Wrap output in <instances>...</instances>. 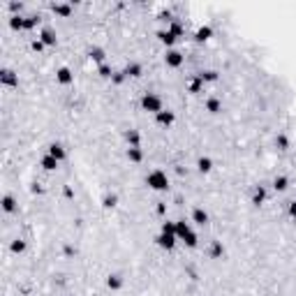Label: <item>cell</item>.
<instances>
[{
	"label": "cell",
	"mask_w": 296,
	"mask_h": 296,
	"mask_svg": "<svg viewBox=\"0 0 296 296\" xmlns=\"http://www.w3.org/2000/svg\"><path fill=\"white\" fill-rule=\"evenodd\" d=\"M0 86L2 88H19V74L9 67L0 70Z\"/></svg>",
	"instance_id": "ba28073f"
},
{
	"label": "cell",
	"mask_w": 296,
	"mask_h": 296,
	"mask_svg": "<svg viewBox=\"0 0 296 296\" xmlns=\"http://www.w3.org/2000/svg\"><path fill=\"white\" fill-rule=\"evenodd\" d=\"M100 204H102L105 211H113L118 206V194H116V192H105V194L100 197Z\"/></svg>",
	"instance_id": "7402d4cb"
},
{
	"label": "cell",
	"mask_w": 296,
	"mask_h": 296,
	"mask_svg": "<svg viewBox=\"0 0 296 296\" xmlns=\"http://www.w3.org/2000/svg\"><path fill=\"white\" fill-rule=\"evenodd\" d=\"M97 74H100L102 79H111L113 77V70L105 63V65H100V67H97Z\"/></svg>",
	"instance_id": "d590c367"
},
{
	"label": "cell",
	"mask_w": 296,
	"mask_h": 296,
	"mask_svg": "<svg viewBox=\"0 0 296 296\" xmlns=\"http://www.w3.org/2000/svg\"><path fill=\"white\" fill-rule=\"evenodd\" d=\"M209 257L211 259H222L225 257V245H222V241H213L209 245Z\"/></svg>",
	"instance_id": "d4e9b609"
},
{
	"label": "cell",
	"mask_w": 296,
	"mask_h": 296,
	"mask_svg": "<svg viewBox=\"0 0 296 296\" xmlns=\"http://www.w3.org/2000/svg\"><path fill=\"white\" fill-rule=\"evenodd\" d=\"M155 245L160 248V250H165V253H171L176 245H178V238H176V234H160L155 236Z\"/></svg>",
	"instance_id": "5b68a950"
},
{
	"label": "cell",
	"mask_w": 296,
	"mask_h": 296,
	"mask_svg": "<svg viewBox=\"0 0 296 296\" xmlns=\"http://www.w3.org/2000/svg\"><path fill=\"white\" fill-rule=\"evenodd\" d=\"M211 37H213V28H211L209 23H201V26L194 30V42L204 44V42H209Z\"/></svg>",
	"instance_id": "ac0fdd59"
},
{
	"label": "cell",
	"mask_w": 296,
	"mask_h": 296,
	"mask_svg": "<svg viewBox=\"0 0 296 296\" xmlns=\"http://www.w3.org/2000/svg\"><path fill=\"white\" fill-rule=\"evenodd\" d=\"M51 12L56 14V17L70 19L72 12H74V7H72V5H67V2H53V5H51Z\"/></svg>",
	"instance_id": "44dd1931"
},
{
	"label": "cell",
	"mask_w": 296,
	"mask_h": 296,
	"mask_svg": "<svg viewBox=\"0 0 296 296\" xmlns=\"http://www.w3.org/2000/svg\"><path fill=\"white\" fill-rule=\"evenodd\" d=\"M0 204H2V211L5 213H14L19 209V201L14 199V194H2V201Z\"/></svg>",
	"instance_id": "4316f807"
},
{
	"label": "cell",
	"mask_w": 296,
	"mask_h": 296,
	"mask_svg": "<svg viewBox=\"0 0 296 296\" xmlns=\"http://www.w3.org/2000/svg\"><path fill=\"white\" fill-rule=\"evenodd\" d=\"M204 106H206V111L209 113H220L222 111V100L218 95H209L204 100Z\"/></svg>",
	"instance_id": "603a6c76"
},
{
	"label": "cell",
	"mask_w": 296,
	"mask_h": 296,
	"mask_svg": "<svg viewBox=\"0 0 296 296\" xmlns=\"http://www.w3.org/2000/svg\"><path fill=\"white\" fill-rule=\"evenodd\" d=\"M46 153H49L51 157H56L61 165L65 162V160H67V150H65V146H63L61 141H51V144L46 146Z\"/></svg>",
	"instance_id": "7c38bea8"
},
{
	"label": "cell",
	"mask_w": 296,
	"mask_h": 296,
	"mask_svg": "<svg viewBox=\"0 0 296 296\" xmlns=\"http://www.w3.org/2000/svg\"><path fill=\"white\" fill-rule=\"evenodd\" d=\"M105 285H106V289L109 292H121L123 289V285H125V278H123V273H109L106 275V280H105Z\"/></svg>",
	"instance_id": "4fadbf2b"
},
{
	"label": "cell",
	"mask_w": 296,
	"mask_h": 296,
	"mask_svg": "<svg viewBox=\"0 0 296 296\" xmlns=\"http://www.w3.org/2000/svg\"><path fill=\"white\" fill-rule=\"evenodd\" d=\"M56 84H58V86H72V84H74V72H72L67 65H61V67L56 70Z\"/></svg>",
	"instance_id": "9c48e42d"
},
{
	"label": "cell",
	"mask_w": 296,
	"mask_h": 296,
	"mask_svg": "<svg viewBox=\"0 0 296 296\" xmlns=\"http://www.w3.org/2000/svg\"><path fill=\"white\" fill-rule=\"evenodd\" d=\"M165 211H167V204H157V213H160V215H162Z\"/></svg>",
	"instance_id": "ab89813d"
},
{
	"label": "cell",
	"mask_w": 296,
	"mask_h": 296,
	"mask_svg": "<svg viewBox=\"0 0 296 296\" xmlns=\"http://www.w3.org/2000/svg\"><path fill=\"white\" fill-rule=\"evenodd\" d=\"M26 250H28V243L23 238H14V241L9 243V253L12 254H26Z\"/></svg>",
	"instance_id": "f546056e"
},
{
	"label": "cell",
	"mask_w": 296,
	"mask_h": 296,
	"mask_svg": "<svg viewBox=\"0 0 296 296\" xmlns=\"http://www.w3.org/2000/svg\"><path fill=\"white\" fill-rule=\"evenodd\" d=\"M155 123H157V127L169 130V127L176 123V111H171V109H162V111L155 116Z\"/></svg>",
	"instance_id": "8fae6325"
},
{
	"label": "cell",
	"mask_w": 296,
	"mask_h": 296,
	"mask_svg": "<svg viewBox=\"0 0 296 296\" xmlns=\"http://www.w3.org/2000/svg\"><path fill=\"white\" fill-rule=\"evenodd\" d=\"M42 19L40 17H28L23 19V30H33V28H37V23H40Z\"/></svg>",
	"instance_id": "836d02e7"
},
{
	"label": "cell",
	"mask_w": 296,
	"mask_h": 296,
	"mask_svg": "<svg viewBox=\"0 0 296 296\" xmlns=\"http://www.w3.org/2000/svg\"><path fill=\"white\" fill-rule=\"evenodd\" d=\"M204 86H206V84H204V81H201L197 74H192V77L188 79V86H185V90H188V93H192V95H199V93H204Z\"/></svg>",
	"instance_id": "d6986e66"
},
{
	"label": "cell",
	"mask_w": 296,
	"mask_h": 296,
	"mask_svg": "<svg viewBox=\"0 0 296 296\" xmlns=\"http://www.w3.org/2000/svg\"><path fill=\"white\" fill-rule=\"evenodd\" d=\"M141 111L146 113H153V116H157V113L165 109V100L157 95V93H150V90H146L144 95H141Z\"/></svg>",
	"instance_id": "3957f363"
},
{
	"label": "cell",
	"mask_w": 296,
	"mask_h": 296,
	"mask_svg": "<svg viewBox=\"0 0 296 296\" xmlns=\"http://www.w3.org/2000/svg\"><path fill=\"white\" fill-rule=\"evenodd\" d=\"M160 232L162 234H176V222L174 220H162L160 222Z\"/></svg>",
	"instance_id": "d6a6232c"
},
{
	"label": "cell",
	"mask_w": 296,
	"mask_h": 296,
	"mask_svg": "<svg viewBox=\"0 0 296 296\" xmlns=\"http://www.w3.org/2000/svg\"><path fill=\"white\" fill-rule=\"evenodd\" d=\"M37 40H42L44 46H56L58 44V35H56V28L53 26H42L37 33Z\"/></svg>",
	"instance_id": "8992f818"
},
{
	"label": "cell",
	"mask_w": 296,
	"mask_h": 296,
	"mask_svg": "<svg viewBox=\"0 0 296 296\" xmlns=\"http://www.w3.org/2000/svg\"><path fill=\"white\" fill-rule=\"evenodd\" d=\"M190 222H192V225H197V227H206L211 222L209 211L204 209V206H194L192 213H190Z\"/></svg>",
	"instance_id": "52a82bcc"
},
{
	"label": "cell",
	"mask_w": 296,
	"mask_h": 296,
	"mask_svg": "<svg viewBox=\"0 0 296 296\" xmlns=\"http://www.w3.org/2000/svg\"><path fill=\"white\" fill-rule=\"evenodd\" d=\"M123 74L127 79H139V77H144V65L137 61H130L125 67H123Z\"/></svg>",
	"instance_id": "5bb4252c"
},
{
	"label": "cell",
	"mask_w": 296,
	"mask_h": 296,
	"mask_svg": "<svg viewBox=\"0 0 296 296\" xmlns=\"http://www.w3.org/2000/svg\"><path fill=\"white\" fill-rule=\"evenodd\" d=\"M88 58L100 67V65H105L106 63V51L102 49V46H90V49H88Z\"/></svg>",
	"instance_id": "2e32d148"
},
{
	"label": "cell",
	"mask_w": 296,
	"mask_h": 296,
	"mask_svg": "<svg viewBox=\"0 0 296 296\" xmlns=\"http://www.w3.org/2000/svg\"><path fill=\"white\" fill-rule=\"evenodd\" d=\"M169 30H171V33H174L176 37H178V40H181V37L185 35V23L183 21H181V19H174V21H171V23H169Z\"/></svg>",
	"instance_id": "4dcf8cb0"
},
{
	"label": "cell",
	"mask_w": 296,
	"mask_h": 296,
	"mask_svg": "<svg viewBox=\"0 0 296 296\" xmlns=\"http://www.w3.org/2000/svg\"><path fill=\"white\" fill-rule=\"evenodd\" d=\"M113 84H123V81H125V79H127V77H125V74H123V72H113Z\"/></svg>",
	"instance_id": "f35d334b"
},
{
	"label": "cell",
	"mask_w": 296,
	"mask_h": 296,
	"mask_svg": "<svg viewBox=\"0 0 296 296\" xmlns=\"http://www.w3.org/2000/svg\"><path fill=\"white\" fill-rule=\"evenodd\" d=\"M125 141H127V148H141L139 130H127V132H125Z\"/></svg>",
	"instance_id": "484cf974"
},
{
	"label": "cell",
	"mask_w": 296,
	"mask_h": 296,
	"mask_svg": "<svg viewBox=\"0 0 296 296\" xmlns=\"http://www.w3.org/2000/svg\"><path fill=\"white\" fill-rule=\"evenodd\" d=\"M155 35H157V40H160V42L165 44L167 49H174V44L178 42V37H176L174 33L169 30V28H160V30L155 33Z\"/></svg>",
	"instance_id": "9a60e30c"
},
{
	"label": "cell",
	"mask_w": 296,
	"mask_h": 296,
	"mask_svg": "<svg viewBox=\"0 0 296 296\" xmlns=\"http://www.w3.org/2000/svg\"><path fill=\"white\" fill-rule=\"evenodd\" d=\"M40 167H42L44 171H56L58 167H61V162L56 160V157H51L49 153H44L42 155V160H40Z\"/></svg>",
	"instance_id": "cb8c5ba5"
},
{
	"label": "cell",
	"mask_w": 296,
	"mask_h": 296,
	"mask_svg": "<svg viewBox=\"0 0 296 296\" xmlns=\"http://www.w3.org/2000/svg\"><path fill=\"white\" fill-rule=\"evenodd\" d=\"M275 146L280 148V150H289V146H292V141H289V137L287 134H275Z\"/></svg>",
	"instance_id": "1f68e13d"
},
{
	"label": "cell",
	"mask_w": 296,
	"mask_h": 296,
	"mask_svg": "<svg viewBox=\"0 0 296 296\" xmlns=\"http://www.w3.org/2000/svg\"><path fill=\"white\" fill-rule=\"evenodd\" d=\"M9 26H12V30H23V17L14 14V17L9 19Z\"/></svg>",
	"instance_id": "e575fe53"
},
{
	"label": "cell",
	"mask_w": 296,
	"mask_h": 296,
	"mask_svg": "<svg viewBox=\"0 0 296 296\" xmlns=\"http://www.w3.org/2000/svg\"><path fill=\"white\" fill-rule=\"evenodd\" d=\"M125 157L130 160L132 165H141V162H144V150H141V148H127V150H125Z\"/></svg>",
	"instance_id": "83f0119b"
},
{
	"label": "cell",
	"mask_w": 296,
	"mask_h": 296,
	"mask_svg": "<svg viewBox=\"0 0 296 296\" xmlns=\"http://www.w3.org/2000/svg\"><path fill=\"white\" fill-rule=\"evenodd\" d=\"M146 185L153 192H167L169 190V176L165 169H150L146 174Z\"/></svg>",
	"instance_id": "7a4b0ae2"
},
{
	"label": "cell",
	"mask_w": 296,
	"mask_h": 296,
	"mask_svg": "<svg viewBox=\"0 0 296 296\" xmlns=\"http://www.w3.org/2000/svg\"><path fill=\"white\" fill-rule=\"evenodd\" d=\"M287 215L296 222V199H294V201H289V204H287Z\"/></svg>",
	"instance_id": "8d00e7d4"
},
{
	"label": "cell",
	"mask_w": 296,
	"mask_h": 296,
	"mask_svg": "<svg viewBox=\"0 0 296 296\" xmlns=\"http://www.w3.org/2000/svg\"><path fill=\"white\" fill-rule=\"evenodd\" d=\"M197 77H199L204 84H218V81H220L218 70H201Z\"/></svg>",
	"instance_id": "f1b7e54d"
},
{
	"label": "cell",
	"mask_w": 296,
	"mask_h": 296,
	"mask_svg": "<svg viewBox=\"0 0 296 296\" xmlns=\"http://www.w3.org/2000/svg\"><path fill=\"white\" fill-rule=\"evenodd\" d=\"M176 238H178L181 243H185V248H190V250H194V248L199 245V234L194 232L192 222H188L185 218L176 220Z\"/></svg>",
	"instance_id": "6da1fadb"
},
{
	"label": "cell",
	"mask_w": 296,
	"mask_h": 296,
	"mask_svg": "<svg viewBox=\"0 0 296 296\" xmlns=\"http://www.w3.org/2000/svg\"><path fill=\"white\" fill-rule=\"evenodd\" d=\"M185 63V53L178 51V49H167L165 53V65L169 70H178V67H183Z\"/></svg>",
	"instance_id": "277c9868"
},
{
	"label": "cell",
	"mask_w": 296,
	"mask_h": 296,
	"mask_svg": "<svg viewBox=\"0 0 296 296\" xmlns=\"http://www.w3.org/2000/svg\"><path fill=\"white\" fill-rule=\"evenodd\" d=\"M271 185H273V190L278 192V194H282V192H287L289 190V176H285V174H278L273 181H271Z\"/></svg>",
	"instance_id": "ffe728a7"
},
{
	"label": "cell",
	"mask_w": 296,
	"mask_h": 296,
	"mask_svg": "<svg viewBox=\"0 0 296 296\" xmlns=\"http://www.w3.org/2000/svg\"><path fill=\"white\" fill-rule=\"evenodd\" d=\"M30 49H33V51H44L46 46L42 44V40H33V42H30Z\"/></svg>",
	"instance_id": "74e56055"
},
{
	"label": "cell",
	"mask_w": 296,
	"mask_h": 296,
	"mask_svg": "<svg viewBox=\"0 0 296 296\" xmlns=\"http://www.w3.org/2000/svg\"><path fill=\"white\" fill-rule=\"evenodd\" d=\"M213 167H215V162H213V157H209V155H199L197 157V171L199 174H211L213 171Z\"/></svg>",
	"instance_id": "e0dca14e"
},
{
	"label": "cell",
	"mask_w": 296,
	"mask_h": 296,
	"mask_svg": "<svg viewBox=\"0 0 296 296\" xmlns=\"http://www.w3.org/2000/svg\"><path fill=\"white\" fill-rule=\"evenodd\" d=\"M266 201H269V190H266V185H254L253 194H250V204H253V206H264Z\"/></svg>",
	"instance_id": "30bf717a"
}]
</instances>
